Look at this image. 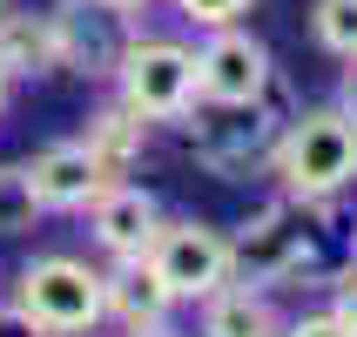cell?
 Here are the masks:
<instances>
[{
  "instance_id": "484cf974",
  "label": "cell",
  "mask_w": 357,
  "mask_h": 337,
  "mask_svg": "<svg viewBox=\"0 0 357 337\" xmlns=\"http://www.w3.org/2000/svg\"><path fill=\"white\" fill-rule=\"evenodd\" d=\"M7 7H14V0H0V14H7Z\"/></svg>"
},
{
  "instance_id": "d4e9b609",
  "label": "cell",
  "mask_w": 357,
  "mask_h": 337,
  "mask_svg": "<svg viewBox=\"0 0 357 337\" xmlns=\"http://www.w3.org/2000/svg\"><path fill=\"white\" fill-rule=\"evenodd\" d=\"M61 337H115L108 324H95V331H61Z\"/></svg>"
},
{
  "instance_id": "603a6c76",
  "label": "cell",
  "mask_w": 357,
  "mask_h": 337,
  "mask_svg": "<svg viewBox=\"0 0 357 337\" xmlns=\"http://www.w3.org/2000/svg\"><path fill=\"white\" fill-rule=\"evenodd\" d=\"M115 337H121V331H115ZM128 337H182V331H176V324H155V331H128Z\"/></svg>"
},
{
  "instance_id": "5bb4252c",
  "label": "cell",
  "mask_w": 357,
  "mask_h": 337,
  "mask_svg": "<svg viewBox=\"0 0 357 337\" xmlns=\"http://www.w3.org/2000/svg\"><path fill=\"white\" fill-rule=\"evenodd\" d=\"M81 142H88V156L101 162V176H108V182H128V169H135L142 149H149V121H142L135 108L108 101V108H95V115H88Z\"/></svg>"
},
{
  "instance_id": "d6986e66",
  "label": "cell",
  "mask_w": 357,
  "mask_h": 337,
  "mask_svg": "<svg viewBox=\"0 0 357 337\" xmlns=\"http://www.w3.org/2000/svg\"><path fill=\"white\" fill-rule=\"evenodd\" d=\"M283 337H357V331L331 310V304H317V310H303V317H283Z\"/></svg>"
},
{
  "instance_id": "4fadbf2b",
  "label": "cell",
  "mask_w": 357,
  "mask_h": 337,
  "mask_svg": "<svg viewBox=\"0 0 357 337\" xmlns=\"http://www.w3.org/2000/svg\"><path fill=\"white\" fill-rule=\"evenodd\" d=\"M202 337H283V310L263 283H222L216 297H202Z\"/></svg>"
},
{
  "instance_id": "ffe728a7",
  "label": "cell",
  "mask_w": 357,
  "mask_h": 337,
  "mask_svg": "<svg viewBox=\"0 0 357 337\" xmlns=\"http://www.w3.org/2000/svg\"><path fill=\"white\" fill-rule=\"evenodd\" d=\"M0 337H54V331H47L34 310H20V304L7 297V304H0Z\"/></svg>"
},
{
  "instance_id": "7402d4cb",
  "label": "cell",
  "mask_w": 357,
  "mask_h": 337,
  "mask_svg": "<svg viewBox=\"0 0 357 337\" xmlns=\"http://www.w3.org/2000/svg\"><path fill=\"white\" fill-rule=\"evenodd\" d=\"M101 7H115V14H142V7H155V0H101Z\"/></svg>"
},
{
  "instance_id": "ba28073f",
  "label": "cell",
  "mask_w": 357,
  "mask_h": 337,
  "mask_svg": "<svg viewBox=\"0 0 357 337\" xmlns=\"http://www.w3.org/2000/svg\"><path fill=\"white\" fill-rule=\"evenodd\" d=\"M155 230H162V196L142 189V182H108V189L88 202V243H95L108 263L149 257Z\"/></svg>"
},
{
  "instance_id": "e0dca14e",
  "label": "cell",
  "mask_w": 357,
  "mask_h": 337,
  "mask_svg": "<svg viewBox=\"0 0 357 337\" xmlns=\"http://www.w3.org/2000/svg\"><path fill=\"white\" fill-rule=\"evenodd\" d=\"M176 7V20L182 27H196V34H209V27H236L257 0H169Z\"/></svg>"
},
{
  "instance_id": "52a82bcc",
  "label": "cell",
  "mask_w": 357,
  "mask_h": 337,
  "mask_svg": "<svg viewBox=\"0 0 357 337\" xmlns=\"http://www.w3.org/2000/svg\"><path fill=\"white\" fill-rule=\"evenodd\" d=\"M277 88V54L250 27H209L196 40V108H257Z\"/></svg>"
},
{
  "instance_id": "44dd1931",
  "label": "cell",
  "mask_w": 357,
  "mask_h": 337,
  "mask_svg": "<svg viewBox=\"0 0 357 337\" xmlns=\"http://www.w3.org/2000/svg\"><path fill=\"white\" fill-rule=\"evenodd\" d=\"M337 108H344V115L357 121V54L344 61V75H337Z\"/></svg>"
},
{
  "instance_id": "3957f363",
  "label": "cell",
  "mask_w": 357,
  "mask_h": 337,
  "mask_svg": "<svg viewBox=\"0 0 357 337\" xmlns=\"http://www.w3.org/2000/svg\"><path fill=\"white\" fill-rule=\"evenodd\" d=\"M317 237L324 230H310V209L303 202H290V196H270V202H257L250 216L229 230V243H236V277L243 283H290V277H331V263H324V250H317Z\"/></svg>"
},
{
  "instance_id": "ac0fdd59",
  "label": "cell",
  "mask_w": 357,
  "mask_h": 337,
  "mask_svg": "<svg viewBox=\"0 0 357 337\" xmlns=\"http://www.w3.org/2000/svg\"><path fill=\"white\" fill-rule=\"evenodd\" d=\"M324 304H331V310L357 331V250H351L344 263H331V277H324Z\"/></svg>"
},
{
  "instance_id": "5b68a950",
  "label": "cell",
  "mask_w": 357,
  "mask_h": 337,
  "mask_svg": "<svg viewBox=\"0 0 357 337\" xmlns=\"http://www.w3.org/2000/svg\"><path fill=\"white\" fill-rule=\"evenodd\" d=\"M101 263L88 257H68V250H47V257H27L14 270V304L20 310H34L47 331H95V324H108V310H101Z\"/></svg>"
},
{
  "instance_id": "2e32d148",
  "label": "cell",
  "mask_w": 357,
  "mask_h": 337,
  "mask_svg": "<svg viewBox=\"0 0 357 337\" xmlns=\"http://www.w3.org/2000/svg\"><path fill=\"white\" fill-rule=\"evenodd\" d=\"M40 223V196L20 162H0V237H27Z\"/></svg>"
},
{
  "instance_id": "30bf717a",
  "label": "cell",
  "mask_w": 357,
  "mask_h": 337,
  "mask_svg": "<svg viewBox=\"0 0 357 337\" xmlns=\"http://www.w3.org/2000/svg\"><path fill=\"white\" fill-rule=\"evenodd\" d=\"M47 14H54V40H61V68L68 75H95V81L115 75L121 40H128V14L101 7V0H61Z\"/></svg>"
},
{
  "instance_id": "8992f818",
  "label": "cell",
  "mask_w": 357,
  "mask_h": 337,
  "mask_svg": "<svg viewBox=\"0 0 357 337\" xmlns=\"http://www.w3.org/2000/svg\"><path fill=\"white\" fill-rule=\"evenodd\" d=\"M149 270L176 290V304H202L222 283H236V243L229 230L202 216H162L155 243H149Z\"/></svg>"
},
{
  "instance_id": "9c48e42d",
  "label": "cell",
  "mask_w": 357,
  "mask_h": 337,
  "mask_svg": "<svg viewBox=\"0 0 357 337\" xmlns=\"http://www.w3.org/2000/svg\"><path fill=\"white\" fill-rule=\"evenodd\" d=\"M20 169H27V182H34V196H40V216H88V202L108 189L101 162L88 156V142H81V135L34 149Z\"/></svg>"
},
{
  "instance_id": "7c38bea8",
  "label": "cell",
  "mask_w": 357,
  "mask_h": 337,
  "mask_svg": "<svg viewBox=\"0 0 357 337\" xmlns=\"http://www.w3.org/2000/svg\"><path fill=\"white\" fill-rule=\"evenodd\" d=\"M0 75H7V81L61 75L54 14H27V7H7V14H0Z\"/></svg>"
},
{
  "instance_id": "7a4b0ae2",
  "label": "cell",
  "mask_w": 357,
  "mask_h": 337,
  "mask_svg": "<svg viewBox=\"0 0 357 337\" xmlns=\"http://www.w3.org/2000/svg\"><path fill=\"white\" fill-rule=\"evenodd\" d=\"M108 88H115V101L135 108L149 128H155V121L176 128V121L196 108V47L176 40V34H142V27H128Z\"/></svg>"
},
{
  "instance_id": "8fae6325",
  "label": "cell",
  "mask_w": 357,
  "mask_h": 337,
  "mask_svg": "<svg viewBox=\"0 0 357 337\" xmlns=\"http://www.w3.org/2000/svg\"><path fill=\"white\" fill-rule=\"evenodd\" d=\"M101 310H108V331H155V324H176V290L149 270V257L135 263H108V277H101Z\"/></svg>"
},
{
  "instance_id": "6da1fadb",
  "label": "cell",
  "mask_w": 357,
  "mask_h": 337,
  "mask_svg": "<svg viewBox=\"0 0 357 337\" xmlns=\"http://www.w3.org/2000/svg\"><path fill=\"white\" fill-rule=\"evenodd\" d=\"M277 196L290 202H317V196H351L357 189V121L344 115L337 101L297 108L283 121V135L263 156Z\"/></svg>"
},
{
  "instance_id": "cb8c5ba5",
  "label": "cell",
  "mask_w": 357,
  "mask_h": 337,
  "mask_svg": "<svg viewBox=\"0 0 357 337\" xmlns=\"http://www.w3.org/2000/svg\"><path fill=\"white\" fill-rule=\"evenodd\" d=\"M7 101H14V81L0 75V121H7Z\"/></svg>"
},
{
  "instance_id": "277c9868",
  "label": "cell",
  "mask_w": 357,
  "mask_h": 337,
  "mask_svg": "<svg viewBox=\"0 0 357 337\" xmlns=\"http://www.w3.org/2000/svg\"><path fill=\"white\" fill-rule=\"evenodd\" d=\"M283 101H290V95H283V81H277L257 108H189L176 128L189 135V149H196L202 169H216L222 182H236L243 169H263L270 142L283 135V121H290Z\"/></svg>"
},
{
  "instance_id": "9a60e30c",
  "label": "cell",
  "mask_w": 357,
  "mask_h": 337,
  "mask_svg": "<svg viewBox=\"0 0 357 337\" xmlns=\"http://www.w3.org/2000/svg\"><path fill=\"white\" fill-rule=\"evenodd\" d=\"M310 40L331 61L357 54V0H310Z\"/></svg>"
}]
</instances>
